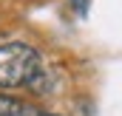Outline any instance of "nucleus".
Wrapping results in <instances>:
<instances>
[{
	"mask_svg": "<svg viewBox=\"0 0 122 116\" xmlns=\"http://www.w3.org/2000/svg\"><path fill=\"white\" fill-rule=\"evenodd\" d=\"M43 71L40 54L26 43H6L0 45V88L31 85Z\"/></svg>",
	"mask_w": 122,
	"mask_h": 116,
	"instance_id": "obj_1",
	"label": "nucleus"
},
{
	"mask_svg": "<svg viewBox=\"0 0 122 116\" xmlns=\"http://www.w3.org/2000/svg\"><path fill=\"white\" fill-rule=\"evenodd\" d=\"M0 116H40V113L31 105H26L23 99L9 96V93H0Z\"/></svg>",
	"mask_w": 122,
	"mask_h": 116,
	"instance_id": "obj_2",
	"label": "nucleus"
},
{
	"mask_svg": "<svg viewBox=\"0 0 122 116\" xmlns=\"http://www.w3.org/2000/svg\"><path fill=\"white\" fill-rule=\"evenodd\" d=\"M40 116H54V113H40Z\"/></svg>",
	"mask_w": 122,
	"mask_h": 116,
	"instance_id": "obj_3",
	"label": "nucleus"
}]
</instances>
